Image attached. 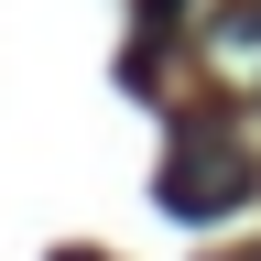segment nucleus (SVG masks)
<instances>
[{
  "mask_svg": "<svg viewBox=\"0 0 261 261\" xmlns=\"http://www.w3.org/2000/svg\"><path fill=\"white\" fill-rule=\"evenodd\" d=\"M250 185H261V163H250L240 130H218V120H185L174 152H163V174H152L163 218H228V207H250Z\"/></svg>",
  "mask_w": 261,
  "mask_h": 261,
  "instance_id": "f257e3e1",
  "label": "nucleus"
},
{
  "mask_svg": "<svg viewBox=\"0 0 261 261\" xmlns=\"http://www.w3.org/2000/svg\"><path fill=\"white\" fill-rule=\"evenodd\" d=\"M207 65L228 87H261V0H228V11L207 22Z\"/></svg>",
  "mask_w": 261,
  "mask_h": 261,
  "instance_id": "f03ea898",
  "label": "nucleus"
}]
</instances>
